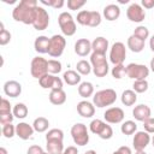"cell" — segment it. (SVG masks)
<instances>
[{
	"label": "cell",
	"instance_id": "6da1fadb",
	"mask_svg": "<svg viewBox=\"0 0 154 154\" xmlns=\"http://www.w3.org/2000/svg\"><path fill=\"white\" fill-rule=\"evenodd\" d=\"M37 1L36 0H20L12 11V17L16 22H20L23 24H31L36 17L37 10Z\"/></svg>",
	"mask_w": 154,
	"mask_h": 154
},
{
	"label": "cell",
	"instance_id": "7a4b0ae2",
	"mask_svg": "<svg viewBox=\"0 0 154 154\" xmlns=\"http://www.w3.org/2000/svg\"><path fill=\"white\" fill-rule=\"evenodd\" d=\"M116 100H117V93H116V90H113L111 88L99 90L93 96V103H94V106H96L99 108L111 106L116 102Z\"/></svg>",
	"mask_w": 154,
	"mask_h": 154
},
{
	"label": "cell",
	"instance_id": "3957f363",
	"mask_svg": "<svg viewBox=\"0 0 154 154\" xmlns=\"http://www.w3.org/2000/svg\"><path fill=\"white\" fill-rule=\"evenodd\" d=\"M90 64L93 67V72L96 77H105L109 71L106 54L93 52L90 54Z\"/></svg>",
	"mask_w": 154,
	"mask_h": 154
},
{
	"label": "cell",
	"instance_id": "277c9868",
	"mask_svg": "<svg viewBox=\"0 0 154 154\" xmlns=\"http://www.w3.org/2000/svg\"><path fill=\"white\" fill-rule=\"evenodd\" d=\"M89 129L94 135H97L102 140H109L113 136V129L106 122L101 119H94L89 124Z\"/></svg>",
	"mask_w": 154,
	"mask_h": 154
},
{
	"label": "cell",
	"instance_id": "5b68a950",
	"mask_svg": "<svg viewBox=\"0 0 154 154\" xmlns=\"http://www.w3.org/2000/svg\"><path fill=\"white\" fill-rule=\"evenodd\" d=\"M58 24L60 26L61 32L65 36H72V35H75V32L77 30L76 22L73 19L72 14L69 12H61L58 16Z\"/></svg>",
	"mask_w": 154,
	"mask_h": 154
},
{
	"label": "cell",
	"instance_id": "8992f818",
	"mask_svg": "<svg viewBox=\"0 0 154 154\" xmlns=\"http://www.w3.org/2000/svg\"><path fill=\"white\" fill-rule=\"evenodd\" d=\"M149 67H147L143 64H136V63H130L125 66V75L134 79V81H140V79H146L149 76Z\"/></svg>",
	"mask_w": 154,
	"mask_h": 154
},
{
	"label": "cell",
	"instance_id": "52a82bcc",
	"mask_svg": "<svg viewBox=\"0 0 154 154\" xmlns=\"http://www.w3.org/2000/svg\"><path fill=\"white\" fill-rule=\"evenodd\" d=\"M71 136H72L75 144H77V146L83 147V146L88 144V142H89V132H88L87 125L83 123H76L72 125Z\"/></svg>",
	"mask_w": 154,
	"mask_h": 154
},
{
	"label": "cell",
	"instance_id": "ba28073f",
	"mask_svg": "<svg viewBox=\"0 0 154 154\" xmlns=\"http://www.w3.org/2000/svg\"><path fill=\"white\" fill-rule=\"evenodd\" d=\"M30 73L34 78L40 79L48 73V60L42 57H35L30 64Z\"/></svg>",
	"mask_w": 154,
	"mask_h": 154
},
{
	"label": "cell",
	"instance_id": "9c48e42d",
	"mask_svg": "<svg viewBox=\"0 0 154 154\" xmlns=\"http://www.w3.org/2000/svg\"><path fill=\"white\" fill-rule=\"evenodd\" d=\"M65 46H66V40L63 35H53L51 37L48 54L53 58H59L64 53Z\"/></svg>",
	"mask_w": 154,
	"mask_h": 154
},
{
	"label": "cell",
	"instance_id": "30bf717a",
	"mask_svg": "<svg viewBox=\"0 0 154 154\" xmlns=\"http://www.w3.org/2000/svg\"><path fill=\"white\" fill-rule=\"evenodd\" d=\"M126 58V48L123 42H114L109 49V61L113 65L123 64Z\"/></svg>",
	"mask_w": 154,
	"mask_h": 154
},
{
	"label": "cell",
	"instance_id": "8fae6325",
	"mask_svg": "<svg viewBox=\"0 0 154 154\" xmlns=\"http://www.w3.org/2000/svg\"><path fill=\"white\" fill-rule=\"evenodd\" d=\"M38 83L43 89H51V90L63 89V79L55 75L47 73L38 79Z\"/></svg>",
	"mask_w": 154,
	"mask_h": 154
},
{
	"label": "cell",
	"instance_id": "7c38bea8",
	"mask_svg": "<svg viewBox=\"0 0 154 154\" xmlns=\"http://www.w3.org/2000/svg\"><path fill=\"white\" fill-rule=\"evenodd\" d=\"M126 17L130 22L134 23H141L146 18V11L140 4H131L126 10Z\"/></svg>",
	"mask_w": 154,
	"mask_h": 154
},
{
	"label": "cell",
	"instance_id": "4fadbf2b",
	"mask_svg": "<svg viewBox=\"0 0 154 154\" xmlns=\"http://www.w3.org/2000/svg\"><path fill=\"white\" fill-rule=\"evenodd\" d=\"M48 24H49V14H48V12L43 7L37 6L36 17H35V20L32 23L34 29L38 30V31H42V30L47 29Z\"/></svg>",
	"mask_w": 154,
	"mask_h": 154
},
{
	"label": "cell",
	"instance_id": "5bb4252c",
	"mask_svg": "<svg viewBox=\"0 0 154 154\" xmlns=\"http://www.w3.org/2000/svg\"><path fill=\"white\" fill-rule=\"evenodd\" d=\"M124 111L120 107H109L103 113V118L108 124H119L124 120Z\"/></svg>",
	"mask_w": 154,
	"mask_h": 154
},
{
	"label": "cell",
	"instance_id": "9a60e30c",
	"mask_svg": "<svg viewBox=\"0 0 154 154\" xmlns=\"http://www.w3.org/2000/svg\"><path fill=\"white\" fill-rule=\"evenodd\" d=\"M150 135L147 131H136L134 140H132V146L136 152L144 150V148L150 143Z\"/></svg>",
	"mask_w": 154,
	"mask_h": 154
},
{
	"label": "cell",
	"instance_id": "2e32d148",
	"mask_svg": "<svg viewBox=\"0 0 154 154\" xmlns=\"http://www.w3.org/2000/svg\"><path fill=\"white\" fill-rule=\"evenodd\" d=\"M77 113L83 118H91L95 113V106L88 100H82L77 103Z\"/></svg>",
	"mask_w": 154,
	"mask_h": 154
},
{
	"label": "cell",
	"instance_id": "e0dca14e",
	"mask_svg": "<svg viewBox=\"0 0 154 154\" xmlns=\"http://www.w3.org/2000/svg\"><path fill=\"white\" fill-rule=\"evenodd\" d=\"M4 93L10 97H18L22 94V84L17 81H7L4 84Z\"/></svg>",
	"mask_w": 154,
	"mask_h": 154
},
{
	"label": "cell",
	"instance_id": "ac0fdd59",
	"mask_svg": "<svg viewBox=\"0 0 154 154\" xmlns=\"http://www.w3.org/2000/svg\"><path fill=\"white\" fill-rule=\"evenodd\" d=\"M132 116H134V118H135L136 120L143 123L144 120H147V119L150 118V116H152L150 107L147 106V105H143V103L137 105V106H135V108L132 109Z\"/></svg>",
	"mask_w": 154,
	"mask_h": 154
},
{
	"label": "cell",
	"instance_id": "d6986e66",
	"mask_svg": "<svg viewBox=\"0 0 154 154\" xmlns=\"http://www.w3.org/2000/svg\"><path fill=\"white\" fill-rule=\"evenodd\" d=\"M34 128H32V125H30V124H28V123H25V122H20V123H18L17 125H16V135L19 137V138H22V140H29L32 135H34Z\"/></svg>",
	"mask_w": 154,
	"mask_h": 154
},
{
	"label": "cell",
	"instance_id": "ffe728a7",
	"mask_svg": "<svg viewBox=\"0 0 154 154\" xmlns=\"http://www.w3.org/2000/svg\"><path fill=\"white\" fill-rule=\"evenodd\" d=\"M91 42L88 38H79L75 43V53L79 57H87L91 52Z\"/></svg>",
	"mask_w": 154,
	"mask_h": 154
},
{
	"label": "cell",
	"instance_id": "44dd1931",
	"mask_svg": "<svg viewBox=\"0 0 154 154\" xmlns=\"http://www.w3.org/2000/svg\"><path fill=\"white\" fill-rule=\"evenodd\" d=\"M49 42H51V37H47L45 35H41V36H37L35 38V42H34V48L37 53L40 54H45V53H48V49H49Z\"/></svg>",
	"mask_w": 154,
	"mask_h": 154
},
{
	"label": "cell",
	"instance_id": "7402d4cb",
	"mask_svg": "<svg viewBox=\"0 0 154 154\" xmlns=\"http://www.w3.org/2000/svg\"><path fill=\"white\" fill-rule=\"evenodd\" d=\"M120 16V7L116 4H109V5H106L105 8H103V17L109 20V22H113V20H117Z\"/></svg>",
	"mask_w": 154,
	"mask_h": 154
},
{
	"label": "cell",
	"instance_id": "603a6c76",
	"mask_svg": "<svg viewBox=\"0 0 154 154\" xmlns=\"http://www.w3.org/2000/svg\"><path fill=\"white\" fill-rule=\"evenodd\" d=\"M91 49L95 53L106 54V51L108 49V40L103 36H97L91 42Z\"/></svg>",
	"mask_w": 154,
	"mask_h": 154
},
{
	"label": "cell",
	"instance_id": "cb8c5ba5",
	"mask_svg": "<svg viewBox=\"0 0 154 154\" xmlns=\"http://www.w3.org/2000/svg\"><path fill=\"white\" fill-rule=\"evenodd\" d=\"M48 99H49L51 103H53L55 106H59V105L65 103V101H66V93L63 89L51 90V93L48 95Z\"/></svg>",
	"mask_w": 154,
	"mask_h": 154
},
{
	"label": "cell",
	"instance_id": "d4e9b609",
	"mask_svg": "<svg viewBox=\"0 0 154 154\" xmlns=\"http://www.w3.org/2000/svg\"><path fill=\"white\" fill-rule=\"evenodd\" d=\"M63 81L67 85H77L81 84V75L75 70H67L63 75Z\"/></svg>",
	"mask_w": 154,
	"mask_h": 154
},
{
	"label": "cell",
	"instance_id": "484cf974",
	"mask_svg": "<svg viewBox=\"0 0 154 154\" xmlns=\"http://www.w3.org/2000/svg\"><path fill=\"white\" fill-rule=\"evenodd\" d=\"M128 48L134 53H140L144 48V41H142V40L137 38L136 36L131 35L128 38Z\"/></svg>",
	"mask_w": 154,
	"mask_h": 154
},
{
	"label": "cell",
	"instance_id": "4316f807",
	"mask_svg": "<svg viewBox=\"0 0 154 154\" xmlns=\"http://www.w3.org/2000/svg\"><path fill=\"white\" fill-rule=\"evenodd\" d=\"M120 100H122V103L124 106H132L137 101V94L132 89H126L122 93Z\"/></svg>",
	"mask_w": 154,
	"mask_h": 154
},
{
	"label": "cell",
	"instance_id": "83f0119b",
	"mask_svg": "<svg viewBox=\"0 0 154 154\" xmlns=\"http://www.w3.org/2000/svg\"><path fill=\"white\" fill-rule=\"evenodd\" d=\"M78 94L79 96H82L83 99H88L90 96H93L94 94V85L90 82H81V84L78 85Z\"/></svg>",
	"mask_w": 154,
	"mask_h": 154
},
{
	"label": "cell",
	"instance_id": "f1b7e54d",
	"mask_svg": "<svg viewBox=\"0 0 154 154\" xmlns=\"http://www.w3.org/2000/svg\"><path fill=\"white\" fill-rule=\"evenodd\" d=\"M46 149L49 154H61L64 152V144L61 141H46Z\"/></svg>",
	"mask_w": 154,
	"mask_h": 154
},
{
	"label": "cell",
	"instance_id": "f546056e",
	"mask_svg": "<svg viewBox=\"0 0 154 154\" xmlns=\"http://www.w3.org/2000/svg\"><path fill=\"white\" fill-rule=\"evenodd\" d=\"M48 126H49V122L45 117H38L32 123V128L36 132H45L48 130Z\"/></svg>",
	"mask_w": 154,
	"mask_h": 154
},
{
	"label": "cell",
	"instance_id": "4dcf8cb0",
	"mask_svg": "<svg viewBox=\"0 0 154 154\" xmlns=\"http://www.w3.org/2000/svg\"><path fill=\"white\" fill-rule=\"evenodd\" d=\"M28 107L25 106V103H23V102H18V103H16L14 106H13V108H12V113H13V116L16 117V118H18V119H24L26 116H28Z\"/></svg>",
	"mask_w": 154,
	"mask_h": 154
},
{
	"label": "cell",
	"instance_id": "1f68e13d",
	"mask_svg": "<svg viewBox=\"0 0 154 154\" xmlns=\"http://www.w3.org/2000/svg\"><path fill=\"white\" fill-rule=\"evenodd\" d=\"M120 131L123 135H126V136L132 135L137 131V124L134 120H125L120 125Z\"/></svg>",
	"mask_w": 154,
	"mask_h": 154
},
{
	"label": "cell",
	"instance_id": "d6a6232c",
	"mask_svg": "<svg viewBox=\"0 0 154 154\" xmlns=\"http://www.w3.org/2000/svg\"><path fill=\"white\" fill-rule=\"evenodd\" d=\"M76 70L79 75H83V76H87L89 75L91 71H93V67H91V64L84 59L79 60L77 64H76Z\"/></svg>",
	"mask_w": 154,
	"mask_h": 154
},
{
	"label": "cell",
	"instance_id": "836d02e7",
	"mask_svg": "<svg viewBox=\"0 0 154 154\" xmlns=\"http://www.w3.org/2000/svg\"><path fill=\"white\" fill-rule=\"evenodd\" d=\"M64 140V132L60 129H51L46 134V141H61Z\"/></svg>",
	"mask_w": 154,
	"mask_h": 154
},
{
	"label": "cell",
	"instance_id": "e575fe53",
	"mask_svg": "<svg viewBox=\"0 0 154 154\" xmlns=\"http://www.w3.org/2000/svg\"><path fill=\"white\" fill-rule=\"evenodd\" d=\"M132 35L146 42V40L149 37V29L147 26H144V25H138L137 28H135Z\"/></svg>",
	"mask_w": 154,
	"mask_h": 154
},
{
	"label": "cell",
	"instance_id": "d590c367",
	"mask_svg": "<svg viewBox=\"0 0 154 154\" xmlns=\"http://www.w3.org/2000/svg\"><path fill=\"white\" fill-rule=\"evenodd\" d=\"M63 69V65L59 60H55V59H51L48 60V73L51 75H58Z\"/></svg>",
	"mask_w": 154,
	"mask_h": 154
},
{
	"label": "cell",
	"instance_id": "8d00e7d4",
	"mask_svg": "<svg viewBox=\"0 0 154 154\" xmlns=\"http://www.w3.org/2000/svg\"><path fill=\"white\" fill-rule=\"evenodd\" d=\"M148 87H149V84H148V82H147V79H140V81H135L134 82V84H132V90L137 94V93H144V91H147L148 90Z\"/></svg>",
	"mask_w": 154,
	"mask_h": 154
},
{
	"label": "cell",
	"instance_id": "74e56055",
	"mask_svg": "<svg viewBox=\"0 0 154 154\" xmlns=\"http://www.w3.org/2000/svg\"><path fill=\"white\" fill-rule=\"evenodd\" d=\"M101 24V14L97 11H90V17H89V23L88 26L95 28Z\"/></svg>",
	"mask_w": 154,
	"mask_h": 154
},
{
	"label": "cell",
	"instance_id": "f35d334b",
	"mask_svg": "<svg viewBox=\"0 0 154 154\" xmlns=\"http://www.w3.org/2000/svg\"><path fill=\"white\" fill-rule=\"evenodd\" d=\"M11 41V32L4 28V23H0V45L5 46Z\"/></svg>",
	"mask_w": 154,
	"mask_h": 154
},
{
	"label": "cell",
	"instance_id": "ab89813d",
	"mask_svg": "<svg viewBox=\"0 0 154 154\" xmlns=\"http://www.w3.org/2000/svg\"><path fill=\"white\" fill-rule=\"evenodd\" d=\"M89 17H90V11H87V10H82L77 13V23L81 24V25H87L88 26V23H89Z\"/></svg>",
	"mask_w": 154,
	"mask_h": 154
},
{
	"label": "cell",
	"instance_id": "60d3db41",
	"mask_svg": "<svg viewBox=\"0 0 154 154\" xmlns=\"http://www.w3.org/2000/svg\"><path fill=\"white\" fill-rule=\"evenodd\" d=\"M2 135L4 137L6 138H12L14 135H16V125H13L12 123L11 124H6V125H2Z\"/></svg>",
	"mask_w": 154,
	"mask_h": 154
},
{
	"label": "cell",
	"instance_id": "b9f144b4",
	"mask_svg": "<svg viewBox=\"0 0 154 154\" xmlns=\"http://www.w3.org/2000/svg\"><path fill=\"white\" fill-rule=\"evenodd\" d=\"M112 76L116 78V79H120L124 75H125V66L123 64H118V65H114L112 71H111Z\"/></svg>",
	"mask_w": 154,
	"mask_h": 154
},
{
	"label": "cell",
	"instance_id": "7bdbcfd3",
	"mask_svg": "<svg viewBox=\"0 0 154 154\" xmlns=\"http://www.w3.org/2000/svg\"><path fill=\"white\" fill-rule=\"evenodd\" d=\"M85 0H67V7L72 11L79 10L81 7H83L85 5Z\"/></svg>",
	"mask_w": 154,
	"mask_h": 154
},
{
	"label": "cell",
	"instance_id": "ee69618b",
	"mask_svg": "<svg viewBox=\"0 0 154 154\" xmlns=\"http://www.w3.org/2000/svg\"><path fill=\"white\" fill-rule=\"evenodd\" d=\"M41 4L43 5H47V6H51L53 8H61L64 6V0H40Z\"/></svg>",
	"mask_w": 154,
	"mask_h": 154
},
{
	"label": "cell",
	"instance_id": "f6af8a7d",
	"mask_svg": "<svg viewBox=\"0 0 154 154\" xmlns=\"http://www.w3.org/2000/svg\"><path fill=\"white\" fill-rule=\"evenodd\" d=\"M10 112H12L11 103L7 99L2 97L1 101H0V113H10Z\"/></svg>",
	"mask_w": 154,
	"mask_h": 154
},
{
	"label": "cell",
	"instance_id": "bcb514c9",
	"mask_svg": "<svg viewBox=\"0 0 154 154\" xmlns=\"http://www.w3.org/2000/svg\"><path fill=\"white\" fill-rule=\"evenodd\" d=\"M13 113L10 112V113H0V123L1 125H6V124H11L13 122Z\"/></svg>",
	"mask_w": 154,
	"mask_h": 154
},
{
	"label": "cell",
	"instance_id": "7dc6e473",
	"mask_svg": "<svg viewBox=\"0 0 154 154\" xmlns=\"http://www.w3.org/2000/svg\"><path fill=\"white\" fill-rule=\"evenodd\" d=\"M143 128H144V131H147L148 134H154V118L150 117L147 120H144Z\"/></svg>",
	"mask_w": 154,
	"mask_h": 154
},
{
	"label": "cell",
	"instance_id": "c3c4849f",
	"mask_svg": "<svg viewBox=\"0 0 154 154\" xmlns=\"http://www.w3.org/2000/svg\"><path fill=\"white\" fill-rule=\"evenodd\" d=\"M43 153L45 152H43L42 147H40L38 144H32L26 150V154H43Z\"/></svg>",
	"mask_w": 154,
	"mask_h": 154
},
{
	"label": "cell",
	"instance_id": "681fc988",
	"mask_svg": "<svg viewBox=\"0 0 154 154\" xmlns=\"http://www.w3.org/2000/svg\"><path fill=\"white\" fill-rule=\"evenodd\" d=\"M112 154H132V152H131V148H130V147H128V146H122V147H119L117 150H114Z\"/></svg>",
	"mask_w": 154,
	"mask_h": 154
},
{
	"label": "cell",
	"instance_id": "f907efd6",
	"mask_svg": "<svg viewBox=\"0 0 154 154\" xmlns=\"http://www.w3.org/2000/svg\"><path fill=\"white\" fill-rule=\"evenodd\" d=\"M141 6L143 8H147V10H150L154 7V0H142L141 1Z\"/></svg>",
	"mask_w": 154,
	"mask_h": 154
},
{
	"label": "cell",
	"instance_id": "816d5d0a",
	"mask_svg": "<svg viewBox=\"0 0 154 154\" xmlns=\"http://www.w3.org/2000/svg\"><path fill=\"white\" fill-rule=\"evenodd\" d=\"M63 153H64V154H78V149H77V147H75V146H69L67 148L64 149Z\"/></svg>",
	"mask_w": 154,
	"mask_h": 154
},
{
	"label": "cell",
	"instance_id": "f5cc1de1",
	"mask_svg": "<svg viewBox=\"0 0 154 154\" xmlns=\"http://www.w3.org/2000/svg\"><path fill=\"white\" fill-rule=\"evenodd\" d=\"M149 47H150L152 52H154V35L149 38Z\"/></svg>",
	"mask_w": 154,
	"mask_h": 154
},
{
	"label": "cell",
	"instance_id": "db71d44e",
	"mask_svg": "<svg viewBox=\"0 0 154 154\" xmlns=\"http://www.w3.org/2000/svg\"><path fill=\"white\" fill-rule=\"evenodd\" d=\"M149 67H150V71H153V72H154V58H152V60H150V65H149Z\"/></svg>",
	"mask_w": 154,
	"mask_h": 154
},
{
	"label": "cell",
	"instance_id": "11a10c76",
	"mask_svg": "<svg viewBox=\"0 0 154 154\" xmlns=\"http://www.w3.org/2000/svg\"><path fill=\"white\" fill-rule=\"evenodd\" d=\"M0 154H7V150H6V148L1 147V148H0Z\"/></svg>",
	"mask_w": 154,
	"mask_h": 154
},
{
	"label": "cell",
	"instance_id": "9f6ffc18",
	"mask_svg": "<svg viewBox=\"0 0 154 154\" xmlns=\"http://www.w3.org/2000/svg\"><path fill=\"white\" fill-rule=\"evenodd\" d=\"M84 154H96V152H95V150H93V149H90V150H87Z\"/></svg>",
	"mask_w": 154,
	"mask_h": 154
},
{
	"label": "cell",
	"instance_id": "6f0895ef",
	"mask_svg": "<svg viewBox=\"0 0 154 154\" xmlns=\"http://www.w3.org/2000/svg\"><path fill=\"white\" fill-rule=\"evenodd\" d=\"M129 0H119V4H128Z\"/></svg>",
	"mask_w": 154,
	"mask_h": 154
},
{
	"label": "cell",
	"instance_id": "680465c9",
	"mask_svg": "<svg viewBox=\"0 0 154 154\" xmlns=\"http://www.w3.org/2000/svg\"><path fill=\"white\" fill-rule=\"evenodd\" d=\"M135 154H147V153H146L144 150H140V152H136Z\"/></svg>",
	"mask_w": 154,
	"mask_h": 154
},
{
	"label": "cell",
	"instance_id": "91938a15",
	"mask_svg": "<svg viewBox=\"0 0 154 154\" xmlns=\"http://www.w3.org/2000/svg\"><path fill=\"white\" fill-rule=\"evenodd\" d=\"M150 142H152V146L154 147V135H153V137H152V140H150Z\"/></svg>",
	"mask_w": 154,
	"mask_h": 154
},
{
	"label": "cell",
	"instance_id": "94428289",
	"mask_svg": "<svg viewBox=\"0 0 154 154\" xmlns=\"http://www.w3.org/2000/svg\"><path fill=\"white\" fill-rule=\"evenodd\" d=\"M43 154H49V153H47V152H45V153H43Z\"/></svg>",
	"mask_w": 154,
	"mask_h": 154
},
{
	"label": "cell",
	"instance_id": "6125c7cd",
	"mask_svg": "<svg viewBox=\"0 0 154 154\" xmlns=\"http://www.w3.org/2000/svg\"><path fill=\"white\" fill-rule=\"evenodd\" d=\"M61 154H64V153H61Z\"/></svg>",
	"mask_w": 154,
	"mask_h": 154
}]
</instances>
